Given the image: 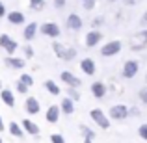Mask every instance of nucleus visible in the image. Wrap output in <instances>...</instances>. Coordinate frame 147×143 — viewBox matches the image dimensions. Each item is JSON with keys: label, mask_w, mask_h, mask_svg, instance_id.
I'll return each mask as SVG.
<instances>
[{"label": "nucleus", "mask_w": 147, "mask_h": 143, "mask_svg": "<svg viewBox=\"0 0 147 143\" xmlns=\"http://www.w3.org/2000/svg\"><path fill=\"white\" fill-rule=\"evenodd\" d=\"M0 13H2V4H0Z\"/></svg>", "instance_id": "obj_3"}, {"label": "nucleus", "mask_w": 147, "mask_h": 143, "mask_svg": "<svg viewBox=\"0 0 147 143\" xmlns=\"http://www.w3.org/2000/svg\"><path fill=\"white\" fill-rule=\"evenodd\" d=\"M32 6H34V9H41L45 6V0H32Z\"/></svg>", "instance_id": "obj_1"}, {"label": "nucleus", "mask_w": 147, "mask_h": 143, "mask_svg": "<svg viewBox=\"0 0 147 143\" xmlns=\"http://www.w3.org/2000/svg\"><path fill=\"white\" fill-rule=\"evenodd\" d=\"M54 2H58V6H61V4H63V0H54Z\"/></svg>", "instance_id": "obj_2"}]
</instances>
